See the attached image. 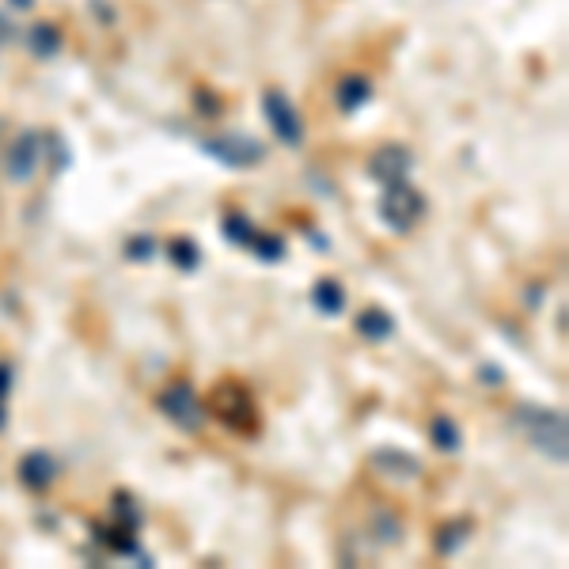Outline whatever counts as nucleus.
<instances>
[{
	"label": "nucleus",
	"instance_id": "f257e3e1",
	"mask_svg": "<svg viewBox=\"0 0 569 569\" xmlns=\"http://www.w3.org/2000/svg\"><path fill=\"white\" fill-rule=\"evenodd\" d=\"M517 426L528 433V440H531V445H536L543 455L565 463V418H562V410L520 407V410H517Z\"/></svg>",
	"mask_w": 569,
	"mask_h": 569
},
{
	"label": "nucleus",
	"instance_id": "f03ea898",
	"mask_svg": "<svg viewBox=\"0 0 569 569\" xmlns=\"http://www.w3.org/2000/svg\"><path fill=\"white\" fill-rule=\"evenodd\" d=\"M376 213L391 232H410L418 220L426 216V197H421L418 190H410L407 182H395V187H383Z\"/></svg>",
	"mask_w": 569,
	"mask_h": 569
},
{
	"label": "nucleus",
	"instance_id": "7ed1b4c3",
	"mask_svg": "<svg viewBox=\"0 0 569 569\" xmlns=\"http://www.w3.org/2000/svg\"><path fill=\"white\" fill-rule=\"evenodd\" d=\"M213 407H216V418L225 421V426L240 429V433L254 429V402H251L243 383H220L216 395H213Z\"/></svg>",
	"mask_w": 569,
	"mask_h": 569
},
{
	"label": "nucleus",
	"instance_id": "20e7f679",
	"mask_svg": "<svg viewBox=\"0 0 569 569\" xmlns=\"http://www.w3.org/2000/svg\"><path fill=\"white\" fill-rule=\"evenodd\" d=\"M206 152L213 160H220L225 168H251V163H259L266 156L262 149V141H254V137H243V133H228V137H209L206 141Z\"/></svg>",
	"mask_w": 569,
	"mask_h": 569
},
{
	"label": "nucleus",
	"instance_id": "39448f33",
	"mask_svg": "<svg viewBox=\"0 0 569 569\" xmlns=\"http://www.w3.org/2000/svg\"><path fill=\"white\" fill-rule=\"evenodd\" d=\"M262 110H266V118H270V125H273V133H278L285 144H297L304 141V122H300V115L292 110V103H289V96L285 91H278V87H270L266 96H262Z\"/></svg>",
	"mask_w": 569,
	"mask_h": 569
},
{
	"label": "nucleus",
	"instance_id": "423d86ee",
	"mask_svg": "<svg viewBox=\"0 0 569 569\" xmlns=\"http://www.w3.org/2000/svg\"><path fill=\"white\" fill-rule=\"evenodd\" d=\"M160 410L168 414L179 429H201V421H206V410H201L197 395L190 391V383H171V388L160 395Z\"/></svg>",
	"mask_w": 569,
	"mask_h": 569
},
{
	"label": "nucleus",
	"instance_id": "0eeeda50",
	"mask_svg": "<svg viewBox=\"0 0 569 569\" xmlns=\"http://www.w3.org/2000/svg\"><path fill=\"white\" fill-rule=\"evenodd\" d=\"M410 168H414V156H410V149H402V144H383V149H376V156L369 160V175L376 182H383V187L407 182Z\"/></svg>",
	"mask_w": 569,
	"mask_h": 569
},
{
	"label": "nucleus",
	"instance_id": "6e6552de",
	"mask_svg": "<svg viewBox=\"0 0 569 569\" xmlns=\"http://www.w3.org/2000/svg\"><path fill=\"white\" fill-rule=\"evenodd\" d=\"M39 156H42V137L39 133H20V137L12 141L8 156H5L8 175L15 182H27L34 171H39Z\"/></svg>",
	"mask_w": 569,
	"mask_h": 569
},
{
	"label": "nucleus",
	"instance_id": "1a4fd4ad",
	"mask_svg": "<svg viewBox=\"0 0 569 569\" xmlns=\"http://www.w3.org/2000/svg\"><path fill=\"white\" fill-rule=\"evenodd\" d=\"M20 479L31 490H46L53 479H58V463H53L50 452H27L20 460Z\"/></svg>",
	"mask_w": 569,
	"mask_h": 569
},
{
	"label": "nucleus",
	"instance_id": "9d476101",
	"mask_svg": "<svg viewBox=\"0 0 569 569\" xmlns=\"http://www.w3.org/2000/svg\"><path fill=\"white\" fill-rule=\"evenodd\" d=\"M372 467L383 471V474H391V479H418V474H421V463L414 460V455L391 452V448L376 452V455H372Z\"/></svg>",
	"mask_w": 569,
	"mask_h": 569
},
{
	"label": "nucleus",
	"instance_id": "9b49d317",
	"mask_svg": "<svg viewBox=\"0 0 569 569\" xmlns=\"http://www.w3.org/2000/svg\"><path fill=\"white\" fill-rule=\"evenodd\" d=\"M311 304H316L323 316H342V311H345V289H342V281H335V278L316 281V289H311Z\"/></svg>",
	"mask_w": 569,
	"mask_h": 569
},
{
	"label": "nucleus",
	"instance_id": "f8f14e48",
	"mask_svg": "<svg viewBox=\"0 0 569 569\" xmlns=\"http://www.w3.org/2000/svg\"><path fill=\"white\" fill-rule=\"evenodd\" d=\"M357 335L369 338V342H383V338L395 335V319L388 316V311L369 307V311H361V316H357Z\"/></svg>",
	"mask_w": 569,
	"mask_h": 569
},
{
	"label": "nucleus",
	"instance_id": "ddd939ff",
	"mask_svg": "<svg viewBox=\"0 0 569 569\" xmlns=\"http://www.w3.org/2000/svg\"><path fill=\"white\" fill-rule=\"evenodd\" d=\"M429 436H433V445L440 452H460L463 448V433H460V426H455V418H448V414H436L429 421Z\"/></svg>",
	"mask_w": 569,
	"mask_h": 569
},
{
	"label": "nucleus",
	"instance_id": "4468645a",
	"mask_svg": "<svg viewBox=\"0 0 569 569\" xmlns=\"http://www.w3.org/2000/svg\"><path fill=\"white\" fill-rule=\"evenodd\" d=\"M369 99H372V84L364 80V77H345L338 84V106L350 110V115H353V110H361Z\"/></svg>",
	"mask_w": 569,
	"mask_h": 569
},
{
	"label": "nucleus",
	"instance_id": "2eb2a0df",
	"mask_svg": "<svg viewBox=\"0 0 569 569\" xmlns=\"http://www.w3.org/2000/svg\"><path fill=\"white\" fill-rule=\"evenodd\" d=\"M58 50H61V31L53 23H46V20H39L31 27V53H39V58H53Z\"/></svg>",
	"mask_w": 569,
	"mask_h": 569
},
{
	"label": "nucleus",
	"instance_id": "dca6fc26",
	"mask_svg": "<svg viewBox=\"0 0 569 569\" xmlns=\"http://www.w3.org/2000/svg\"><path fill=\"white\" fill-rule=\"evenodd\" d=\"M168 259H171L179 270H197L201 251H197V243H190V240H187V235H179V240H171V243H168Z\"/></svg>",
	"mask_w": 569,
	"mask_h": 569
},
{
	"label": "nucleus",
	"instance_id": "f3484780",
	"mask_svg": "<svg viewBox=\"0 0 569 569\" xmlns=\"http://www.w3.org/2000/svg\"><path fill=\"white\" fill-rule=\"evenodd\" d=\"M251 251L259 254L262 262H281V259H285V240H281V235H262V232H254Z\"/></svg>",
	"mask_w": 569,
	"mask_h": 569
},
{
	"label": "nucleus",
	"instance_id": "a211bd4d",
	"mask_svg": "<svg viewBox=\"0 0 569 569\" xmlns=\"http://www.w3.org/2000/svg\"><path fill=\"white\" fill-rule=\"evenodd\" d=\"M225 232H228V240H232V243L251 247V240H254V232H259V228H254L243 213H228V216H225Z\"/></svg>",
	"mask_w": 569,
	"mask_h": 569
},
{
	"label": "nucleus",
	"instance_id": "6ab92c4d",
	"mask_svg": "<svg viewBox=\"0 0 569 569\" xmlns=\"http://www.w3.org/2000/svg\"><path fill=\"white\" fill-rule=\"evenodd\" d=\"M467 528H471V524H463V520H455V524H448V528H440V539H436V550H440V555H452V550L467 539Z\"/></svg>",
	"mask_w": 569,
	"mask_h": 569
},
{
	"label": "nucleus",
	"instance_id": "aec40b11",
	"mask_svg": "<svg viewBox=\"0 0 569 569\" xmlns=\"http://www.w3.org/2000/svg\"><path fill=\"white\" fill-rule=\"evenodd\" d=\"M156 251H160V247H156L152 235H133V240L125 243V259H130V262H149Z\"/></svg>",
	"mask_w": 569,
	"mask_h": 569
},
{
	"label": "nucleus",
	"instance_id": "412c9836",
	"mask_svg": "<svg viewBox=\"0 0 569 569\" xmlns=\"http://www.w3.org/2000/svg\"><path fill=\"white\" fill-rule=\"evenodd\" d=\"M8 391H12V364L0 361V399H8Z\"/></svg>",
	"mask_w": 569,
	"mask_h": 569
},
{
	"label": "nucleus",
	"instance_id": "4be33fe9",
	"mask_svg": "<svg viewBox=\"0 0 569 569\" xmlns=\"http://www.w3.org/2000/svg\"><path fill=\"white\" fill-rule=\"evenodd\" d=\"M482 380H486V388H501V369H482Z\"/></svg>",
	"mask_w": 569,
	"mask_h": 569
},
{
	"label": "nucleus",
	"instance_id": "5701e85b",
	"mask_svg": "<svg viewBox=\"0 0 569 569\" xmlns=\"http://www.w3.org/2000/svg\"><path fill=\"white\" fill-rule=\"evenodd\" d=\"M8 426V399H0V429Z\"/></svg>",
	"mask_w": 569,
	"mask_h": 569
},
{
	"label": "nucleus",
	"instance_id": "b1692460",
	"mask_svg": "<svg viewBox=\"0 0 569 569\" xmlns=\"http://www.w3.org/2000/svg\"><path fill=\"white\" fill-rule=\"evenodd\" d=\"M15 8H31V0H15Z\"/></svg>",
	"mask_w": 569,
	"mask_h": 569
}]
</instances>
